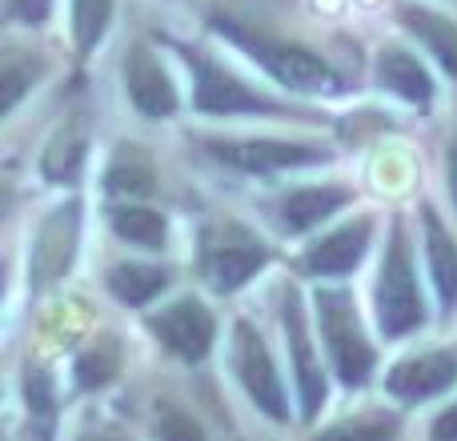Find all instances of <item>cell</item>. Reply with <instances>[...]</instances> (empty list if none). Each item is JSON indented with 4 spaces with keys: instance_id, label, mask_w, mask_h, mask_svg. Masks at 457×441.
<instances>
[{
    "instance_id": "cell-1",
    "label": "cell",
    "mask_w": 457,
    "mask_h": 441,
    "mask_svg": "<svg viewBox=\"0 0 457 441\" xmlns=\"http://www.w3.org/2000/svg\"><path fill=\"white\" fill-rule=\"evenodd\" d=\"M213 24L221 37H228L245 56H253L269 77L281 80V85L293 88V93H341V77L321 61V56L309 53V48L265 37V32H253L237 21H213Z\"/></svg>"
},
{
    "instance_id": "cell-2",
    "label": "cell",
    "mask_w": 457,
    "mask_h": 441,
    "mask_svg": "<svg viewBox=\"0 0 457 441\" xmlns=\"http://www.w3.org/2000/svg\"><path fill=\"white\" fill-rule=\"evenodd\" d=\"M373 309H378L381 337H405V333L421 329V321H426L418 273H413V253H410V241H405V225H402V220H394L389 241H386V253H381L378 289H373Z\"/></svg>"
},
{
    "instance_id": "cell-3",
    "label": "cell",
    "mask_w": 457,
    "mask_h": 441,
    "mask_svg": "<svg viewBox=\"0 0 457 441\" xmlns=\"http://www.w3.org/2000/svg\"><path fill=\"white\" fill-rule=\"evenodd\" d=\"M317 325H321L325 349H329L333 373L341 378V386L357 389L373 378L378 370V354H373L370 337H365L361 321H357L353 297L345 289H317Z\"/></svg>"
},
{
    "instance_id": "cell-4",
    "label": "cell",
    "mask_w": 457,
    "mask_h": 441,
    "mask_svg": "<svg viewBox=\"0 0 457 441\" xmlns=\"http://www.w3.org/2000/svg\"><path fill=\"white\" fill-rule=\"evenodd\" d=\"M265 261H269V249L237 220L209 229L205 241H201V273H205V281L217 293L241 289L253 273L265 269Z\"/></svg>"
},
{
    "instance_id": "cell-5",
    "label": "cell",
    "mask_w": 457,
    "mask_h": 441,
    "mask_svg": "<svg viewBox=\"0 0 457 441\" xmlns=\"http://www.w3.org/2000/svg\"><path fill=\"white\" fill-rule=\"evenodd\" d=\"M193 69V109L205 117H241V112H257V117H277L285 112L277 101L253 93L245 80H237L228 69L209 61L205 53H185Z\"/></svg>"
},
{
    "instance_id": "cell-6",
    "label": "cell",
    "mask_w": 457,
    "mask_h": 441,
    "mask_svg": "<svg viewBox=\"0 0 457 441\" xmlns=\"http://www.w3.org/2000/svg\"><path fill=\"white\" fill-rule=\"evenodd\" d=\"M233 370L261 413H269L273 421L289 418V402H285V386L273 365V354H269V345L249 321H237L233 329Z\"/></svg>"
},
{
    "instance_id": "cell-7",
    "label": "cell",
    "mask_w": 457,
    "mask_h": 441,
    "mask_svg": "<svg viewBox=\"0 0 457 441\" xmlns=\"http://www.w3.org/2000/svg\"><path fill=\"white\" fill-rule=\"evenodd\" d=\"M77 245H80V205H56L53 213L40 220L37 237H32L29 249V285L32 289H45V285L61 281L64 273L77 261Z\"/></svg>"
},
{
    "instance_id": "cell-8",
    "label": "cell",
    "mask_w": 457,
    "mask_h": 441,
    "mask_svg": "<svg viewBox=\"0 0 457 441\" xmlns=\"http://www.w3.org/2000/svg\"><path fill=\"white\" fill-rule=\"evenodd\" d=\"M209 153L225 165L245 169V173H281V169H305L329 161V149L313 141H273V137H245V141H209Z\"/></svg>"
},
{
    "instance_id": "cell-9",
    "label": "cell",
    "mask_w": 457,
    "mask_h": 441,
    "mask_svg": "<svg viewBox=\"0 0 457 441\" xmlns=\"http://www.w3.org/2000/svg\"><path fill=\"white\" fill-rule=\"evenodd\" d=\"M281 325H285V345H289V362L293 373H297V397H301V418L313 421L325 405V370H321V357L313 349V337H309V325H305V309H301L297 293H289L281 305Z\"/></svg>"
},
{
    "instance_id": "cell-10",
    "label": "cell",
    "mask_w": 457,
    "mask_h": 441,
    "mask_svg": "<svg viewBox=\"0 0 457 441\" xmlns=\"http://www.w3.org/2000/svg\"><path fill=\"white\" fill-rule=\"evenodd\" d=\"M149 329L173 349L181 362H201L213 349L217 337V321L197 297H181L173 305H165L157 317L149 321Z\"/></svg>"
},
{
    "instance_id": "cell-11",
    "label": "cell",
    "mask_w": 457,
    "mask_h": 441,
    "mask_svg": "<svg viewBox=\"0 0 457 441\" xmlns=\"http://www.w3.org/2000/svg\"><path fill=\"white\" fill-rule=\"evenodd\" d=\"M125 88H129V101L141 117L149 121H165L177 112L181 104V93H177L173 77L165 72V64L153 56L149 45H133L125 61Z\"/></svg>"
},
{
    "instance_id": "cell-12",
    "label": "cell",
    "mask_w": 457,
    "mask_h": 441,
    "mask_svg": "<svg viewBox=\"0 0 457 441\" xmlns=\"http://www.w3.org/2000/svg\"><path fill=\"white\" fill-rule=\"evenodd\" d=\"M457 381V354H421V357H410V362L394 365V373L386 378V389L405 405H418V402H429V397L445 394Z\"/></svg>"
},
{
    "instance_id": "cell-13",
    "label": "cell",
    "mask_w": 457,
    "mask_h": 441,
    "mask_svg": "<svg viewBox=\"0 0 457 441\" xmlns=\"http://www.w3.org/2000/svg\"><path fill=\"white\" fill-rule=\"evenodd\" d=\"M370 237H373V217H353L341 229H333L329 237H321V241L305 253L301 265L313 277H345L361 265L365 249H370Z\"/></svg>"
},
{
    "instance_id": "cell-14",
    "label": "cell",
    "mask_w": 457,
    "mask_h": 441,
    "mask_svg": "<svg viewBox=\"0 0 457 441\" xmlns=\"http://www.w3.org/2000/svg\"><path fill=\"white\" fill-rule=\"evenodd\" d=\"M421 225H426V261H429V277L442 309L450 313L457 309V241L450 237V229L442 225V217L434 209H421Z\"/></svg>"
},
{
    "instance_id": "cell-15",
    "label": "cell",
    "mask_w": 457,
    "mask_h": 441,
    "mask_svg": "<svg viewBox=\"0 0 457 441\" xmlns=\"http://www.w3.org/2000/svg\"><path fill=\"white\" fill-rule=\"evenodd\" d=\"M85 153H88L85 117L64 121V125L53 133V141H48L45 157H40V173H45V181L72 185L80 177V169H85Z\"/></svg>"
},
{
    "instance_id": "cell-16",
    "label": "cell",
    "mask_w": 457,
    "mask_h": 441,
    "mask_svg": "<svg viewBox=\"0 0 457 441\" xmlns=\"http://www.w3.org/2000/svg\"><path fill=\"white\" fill-rule=\"evenodd\" d=\"M378 80L389 88V93H397L410 104H421V109L434 101V80H429L426 64H421L413 53H405V48H381Z\"/></svg>"
},
{
    "instance_id": "cell-17",
    "label": "cell",
    "mask_w": 457,
    "mask_h": 441,
    "mask_svg": "<svg viewBox=\"0 0 457 441\" xmlns=\"http://www.w3.org/2000/svg\"><path fill=\"white\" fill-rule=\"evenodd\" d=\"M345 205H349V189H341V185H309V189H297L281 201V220L289 233H305V229L321 225L325 217H333Z\"/></svg>"
},
{
    "instance_id": "cell-18",
    "label": "cell",
    "mask_w": 457,
    "mask_h": 441,
    "mask_svg": "<svg viewBox=\"0 0 457 441\" xmlns=\"http://www.w3.org/2000/svg\"><path fill=\"white\" fill-rule=\"evenodd\" d=\"M402 24L437 56V64H442V69L457 80V21H450L445 12H434V8L405 4L402 8Z\"/></svg>"
},
{
    "instance_id": "cell-19",
    "label": "cell",
    "mask_w": 457,
    "mask_h": 441,
    "mask_svg": "<svg viewBox=\"0 0 457 441\" xmlns=\"http://www.w3.org/2000/svg\"><path fill=\"white\" fill-rule=\"evenodd\" d=\"M169 285V273L161 265H141V261H125V265L109 269V293L120 305H149L161 289Z\"/></svg>"
},
{
    "instance_id": "cell-20",
    "label": "cell",
    "mask_w": 457,
    "mask_h": 441,
    "mask_svg": "<svg viewBox=\"0 0 457 441\" xmlns=\"http://www.w3.org/2000/svg\"><path fill=\"white\" fill-rule=\"evenodd\" d=\"M109 225H112V233L129 245H141V249H165L169 225H165V217L149 205H133V201H125V205H117L109 213Z\"/></svg>"
},
{
    "instance_id": "cell-21",
    "label": "cell",
    "mask_w": 457,
    "mask_h": 441,
    "mask_svg": "<svg viewBox=\"0 0 457 441\" xmlns=\"http://www.w3.org/2000/svg\"><path fill=\"white\" fill-rule=\"evenodd\" d=\"M104 185H109L112 193H120V197H141V193L153 189V165L149 157H145L141 149H120L117 157L109 161V169H104Z\"/></svg>"
},
{
    "instance_id": "cell-22",
    "label": "cell",
    "mask_w": 457,
    "mask_h": 441,
    "mask_svg": "<svg viewBox=\"0 0 457 441\" xmlns=\"http://www.w3.org/2000/svg\"><path fill=\"white\" fill-rule=\"evenodd\" d=\"M112 16V0H72V37L80 53H93L101 45Z\"/></svg>"
},
{
    "instance_id": "cell-23",
    "label": "cell",
    "mask_w": 457,
    "mask_h": 441,
    "mask_svg": "<svg viewBox=\"0 0 457 441\" xmlns=\"http://www.w3.org/2000/svg\"><path fill=\"white\" fill-rule=\"evenodd\" d=\"M112 373H117V354H112L109 345H96V349H88V354L77 357V386L80 389L109 386Z\"/></svg>"
},
{
    "instance_id": "cell-24",
    "label": "cell",
    "mask_w": 457,
    "mask_h": 441,
    "mask_svg": "<svg viewBox=\"0 0 457 441\" xmlns=\"http://www.w3.org/2000/svg\"><path fill=\"white\" fill-rule=\"evenodd\" d=\"M37 77H40V61L8 53V61H4V109H16L21 96L37 85Z\"/></svg>"
},
{
    "instance_id": "cell-25",
    "label": "cell",
    "mask_w": 457,
    "mask_h": 441,
    "mask_svg": "<svg viewBox=\"0 0 457 441\" xmlns=\"http://www.w3.org/2000/svg\"><path fill=\"white\" fill-rule=\"evenodd\" d=\"M321 441H397V434L389 421H345L325 429Z\"/></svg>"
},
{
    "instance_id": "cell-26",
    "label": "cell",
    "mask_w": 457,
    "mask_h": 441,
    "mask_svg": "<svg viewBox=\"0 0 457 441\" xmlns=\"http://www.w3.org/2000/svg\"><path fill=\"white\" fill-rule=\"evenodd\" d=\"M161 441H205V434H201V426L193 418H185V413H165V418H161Z\"/></svg>"
},
{
    "instance_id": "cell-27",
    "label": "cell",
    "mask_w": 457,
    "mask_h": 441,
    "mask_svg": "<svg viewBox=\"0 0 457 441\" xmlns=\"http://www.w3.org/2000/svg\"><path fill=\"white\" fill-rule=\"evenodd\" d=\"M48 8H53V0H8V16L21 24L48 21Z\"/></svg>"
},
{
    "instance_id": "cell-28",
    "label": "cell",
    "mask_w": 457,
    "mask_h": 441,
    "mask_svg": "<svg viewBox=\"0 0 457 441\" xmlns=\"http://www.w3.org/2000/svg\"><path fill=\"white\" fill-rule=\"evenodd\" d=\"M434 441H457V402L434 421Z\"/></svg>"
},
{
    "instance_id": "cell-29",
    "label": "cell",
    "mask_w": 457,
    "mask_h": 441,
    "mask_svg": "<svg viewBox=\"0 0 457 441\" xmlns=\"http://www.w3.org/2000/svg\"><path fill=\"white\" fill-rule=\"evenodd\" d=\"M445 177H450V193H453V205H457V137L450 145V157H445Z\"/></svg>"
}]
</instances>
